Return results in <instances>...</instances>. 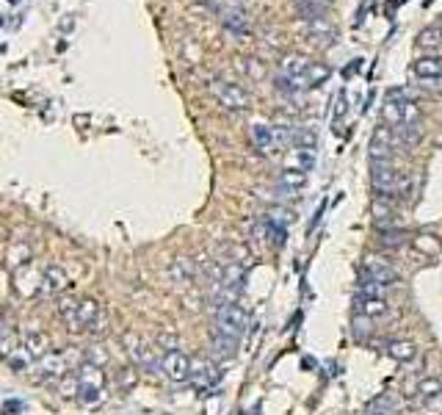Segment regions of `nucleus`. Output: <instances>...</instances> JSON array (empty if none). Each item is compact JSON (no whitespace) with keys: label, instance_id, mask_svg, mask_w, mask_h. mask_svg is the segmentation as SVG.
<instances>
[{"label":"nucleus","instance_id":"nucleus-1","mask_svg":"<svg viewBox=\"0 0 442 415\" xmlns=\"http://www.w3.org/2000/svg\"><path fill=\"white\" fill-rule=\"evenodd\" d=\"M381 117L387 122V128H417V105L410 100V95L404 89H390L387 100L381 105Z\"/></svg>","mask_w":442,"mask_h":415},{"label":"nucleus","instance_id":"nucleus-2","mask_svg":"<svg viewBox=\"0 0 442 415\" xmlns=\"http://www.w3.org/2000/svg\"><path fill=\"white\" fill-rule=\"evenodd\" d=\"M105 324H108V321H105V313H102L100 302L92 299V296L78 299L75 316L66 321L69 332H92V335H105V329H108Z\"/></svg>","mask_w":442,"mask_h":415},{"label":"nucleus","instance_id":"nucleus-3","mask_svg":"<svg viewBox=\"0 0 442 415\" xmlns=\"http://www.w3.org/2000/svg\"><path fill=\"white\" fill-rule=\"evenodd\" d=\"M249 327V313L241 302H232V305H224L221 310H216V332L213 335H221L227 341H235L241 344L244 332Z\"/></svg>","mask_w":442,"mask_h":415},{"label":"nucleus","instance_id":"nucleus-4","mask_svg":"<svg viewBox=\"0 0 442 415\" xmlns=\"http://www.w3.org/2000/svg\"><path fill=\"white\" fill-rule=\"evenodd\" d=\"M75 380H78V399L86 407H95L100 402H105V374H102V368L80 363L75 368Z\"/></svg>","mask_w":442,"mask_h":415},{"label":"nucleus","instance_id":"nucleus-5","mask_svg":"<svg viewBox=\"0 0 442 415\" xmlns=\"http://www.w3.org/2000/svg\"><path fill=\"white\" fill-rule=\"evenodd\" d=\"M69 363L64 351H47L44 357L33 360L31 366V380L33 382H59L64 374H69Z\"/></svg>","mask_w":442,"mask_h":415},{"label":"nucleus","instance_id":"nucleus-6","mask_svg":"<svg viewBox=\"0 0 442 415\" xmlns=\"http://www.w3.org/2000/svg\"><path fill=\"white\" fill-rule=\"evenodd\" d=\"M210 95L227 111H246L252 105V97L246 95V89H241L232 81H210Z\"/></svg>","mask_w":442,"mask_h":415},{"label":"nucleus","instance_id":"nucleus-7","mask_svg":"<svg viewBox=\"0 0 442 415\" xmlns=\"http://www.w3.org/2000/svg\"><path fill=\"white\" fill-rule=\"evenodd\" d=\"M125 344L130 346V357L136 360V366L141 368V371H147V374H160V354L153 344H147V341H141V338H136V335H127Z\"/></svg>","mask_w":442,"mask_h":415},{"label":"nucleus","instance_id":"nucleus-8","mask_svg":"<svg viewBox=\"0 0 442 415\" xmlns=\"http://www.w3.org/2000/svg\"><path fill=\"white\" fill-rule=\"evenodd\" d=\"M417 407L423 415H442V380L423 377L417 382Z\"/></svg>","mask_w":442,"mask_h":415},{"label":"nucleus","instance_id":"nucleus-9","mask_svg":"<svg viewBox=\"0 0 442 415\" xmlns=\"http://www.w3.org/2000/svg\"><path fill=\"white\" fill-rule=\"evenodd\" d=\"M189 368L191 360L186 351H163L160 357V374L169 380V382H186L189 380Z\"/></svg>","mask_w":442,"mask_h":415},{"label":"nucleus","instance_id":"nucleus-10","mask_svg":"<svg viewBox=\"0 0 442 415\" xmlns=\"http://www.w3.org/2000/svg\"><path fill=\"white\" fill-rule=\"evenodd\" d=\"M189 380L196 390H208L219 382V366L216 360H205V357H193L189 368Z\"/></svg>","mask_w":442,"mask_h":415},{"label":"nucleus","instance_id":"nucleus-11","mask_svg":"<svg viewBox=\"0 0 442 415\" xmlns=\"http://www.w3.org/2000/svg\"><path fill=\"white\" fill-rule=\"evenodd\" d=\"M362 277L365 280H374L379 286L390 288L398 280V271L393 263H387L384 257H365V266H362Z\"/></svg>","mask_w":442,"mask_h":415},{"label":"nucleus","instance_id":"nucleus-12","mask_svg":"<svg viewBox=\"0 0 442 415\" xmlns=\"http://www.w3.org/2000/svg\"><path fill=\"white\" fill-rule=\"evenodd\" d=\"M69 288V277L64 274V269L59 266H47L44 271H42V283H39V296H59Z\"/></svg>","mask_w":442,"mask_h":415},{"label":"nucleus","instance_id":"nucleus-13","mask_svg":"<svg viewBox=\"0 0 442 415\" xmlns=\"http://www.w3.org/2000/svg\"><path fill=\"white\" fill-rule=\"evenodd\" d=\"M20 344H23V349L28 351L31 360H39V357H44L47 351H53L50 349V338H47V332L39 329V327H28V329L23 332Z\"/></svg>","mask_w":442,"mask_h":415},{"label":"nucleus","instance_id":"nucleus-14","mask_svg":"<svg viewBox=\"0 0 442 415\" xmlns=\"http://www.w3.org/2000/svg\"><path fill=\"white\" fill-rule=\"evenodd\" d=\"M414 78L423 81L426 86H440L442 81V59L440 56H426V59H417L412 66Z\"/></svg>","mask_w":442,"mask_h":415},{"label":"nucleus","instance_id":"nucleus-15","mask_svg":"<svg viewBox=\"0 0 442 415\" xmlns=\"http://www.w3.org/2000/svg\"><path fill=\"white\" fill-rule=\"evenodd\" d=\"M374 186H376V192H381V194L398 192L401 175L390 166V160H374Z\"/></svg>","mask_w":442,"mask_h":415},{"label":"nucleus","instance_id":"nucleus-16","mask_svg":"<svg viewBox=\"0 0 442 415\" xmlns=\"http://www.w3.org/2000/svg\"><path fill=\"white\" fill-rule=\"evenodd\" d=\"M169 280L180 288L193 286V283L199 280V277H196V263H193L191 257H174V260L169 263Z\"/></svg>","mask_w":442,"mask_h":415},{"label":"nucleus","instance_id":"nucleus-17","mask_svg":"<svg viewBox=\"0 0 442 415\" xmlns=\"http://www.w3.org/2000/svg\"><path fill=\"white\" fill-rule=\"evenodd\" d=\"M393 144H395V136H393V128H379L371 139V158L374 160H390L393 156Z\"/></svg>","mask_w":442,"mask_h":415},{"label":"nucleus","instance_id":"nucleus-18","mask_svg":"<svg viewBox=\"0 0 442 415\" xmlns=\"http://www.w3.org/2000/svg\"><path fill=\"white\" fill-rule=\"evenodd\" d=\"M354 310H357L359 316H365V319H379V316L387 313V302H384V296H365V293H357Z\"/></svg>","mask_w":442,"mask_h":415},{"label":"nucleus","instance_id":"nucleus-19","mask_svg":"<svg viewBox=\"0 0 442 415\" xmlns=\"http://www.w3.org/2000/svg\"><path fill=\"white\" fill-rule=\"evenodd\" d=\"M307 66H310V59H307V56H301V53H290V56H285L282 59V78L293 81V86L299 89V81H301V75L307 72Z\"/></svg>","mask_w":442,"mask_h":415},{"label":"nucleus","instance_id":"nucleus-20","mask_svg":"<svg viewBox=\"0 0 442 415\" xmlns=\"http://www.w3.org/2000/svg\"><path fill=\"white\" fill-rule=\"evenodd\" d=\"M277 186H280V192H285L287 197H293V194L301 192V189L307 186V172H301V169H293V166H287L282 175H280Z\"/></svg>","mask_w":442,"mask_h":415},{"label":"nucleus","instance_id":"nucleus-21","mask_svg":"<svg viewBox=\"0 0 442 415\" xmlns=\"http://www.w3.org/2000/svg\"><path fill=\"white\" fill-rule=\"evenodd\" d=\"M329 75H332V69L326 64H318V62H310L307 66V72L301 75V81H299V89H316L321 83H326L329 81Z\"/></svg>","mask_w":442,"mask_h":415},{"label":"nucleus","instance_id":"nucleus-22","mask_svg":"<svg viewBox=\"0 0 442 415\" xmlns=\"http://www.w3.org/2000/svg\"><path fill=\"white\" fill-rule=\"evenodd\" d=\"M252 141L257 144V150H260V153H277V144H274V130H271V125L254 122L252 125Z\"/></svg>","mask_w":442,"mask_h":415},{"label":"nucleus","instance_id":"nucleus-23","mask_svg":"<svg viewBox=\"0 0 442 415\" xmlns=\"http://www.w3.org/2000/svg\"><path fill=\"white\" fill-rule=\"evenodd\" d=\"M221 23L227 25V31H232V33L249 31V20H246V14H244L241 8H227V11L221 14Z\"/></svg>","mask_w":442,"mask_h":415},{"label":"nucleus","instance_id":"nucleus-24","mask_svg":"<svg viewBox=\"0 0 442 415\" xmlns=\"http://www.w3.org/2000/svg\"><path fill=\"white\" fill-rule=\"evenodd\" d=\"M114 382H117V387H119L122 393H127V390H133V387L138 385V374H136L133 366H119V368L114 371Z\"/></svg>","mask_w":442,"mask_h":415},{"label":"nucleus","instance_id":"nucleus-25","mask_svg":"<svg viewBox=\"0 0 442 415\" xmlns=\"http://www.w3.org/2000/svg\"><path fill=\"white\" fill-rule=\"evenodd\" d=\"M390 357L398 360V363H410L417 357V346L412 341H393L390 344Z\"/></svg>","mask_w":442,"mask_h":415},{"label":"nucleus","instance_id":"nucleus-26","mask_svg":"<svg viewBox=\"0 0 442 415\" xmlns=\"http://www.w3.org/2000/svg\"><path fill=\"white\" fill-rule=\"evenodd\" d=\"M83 363L86 366H95V368H105L108 366V351L102 349L100 344H89L83 349Z\"/></svg>","mask_w":442,"mask_h":415},{"label":"nucleus","instance_id":"nucleus-27","mask_svg":"<svg viewBox=\"0 0 442 415\" xmlns=\"http://www.w3.org/2000/svg\"><path fill=\"white\" fill-rule=\"evenodd\" d=\"M293 219H296V214H293V211H287V208H271V211H268V216H265V222L274 224V227H280V230L290 227Z\"/></svg>","mask_w":442,"mask_h":415},{"label":"nucleus","instance_id":"nucleus-28","mask_svg":"<svg viewBox=\"0 0 442 415\" xmlns=\"http://www.w3.org/2000/svg\"><path fill=\"white\" fill-rule=\"evenodd\" d=\"M235 349H238L235 341H227L221 335H213V360H229L235 354Z\"/></svg>","mask_w":442,"mask_h":415},{"label":"nucleus","instance_id":"nucleus-29","mask_svg":"<svg viewBox=\"0 0 442 415\" xmlns=\"http://www.w3.org/2000/svg\"><path fill=\"white\" fill-rule=\"evenodd\" d=\"M56 390L61 399H78V380H75V371L64 374L61 380L56 382Z\"/></svg>","mask_w":442,"mask_h":415},{"label":"nucleus","instance_id":"nucleus-30","mask_svg":"<svg viewBox=\"0 0 442 415\" xmlns=\"http://www.w3.org/2000/svg\"><path fill=\"white\" fill-rule=\"evenodd\" d=\"M17 349H20V335H17V332L8 327V329L0 335V357L6 360L8 354H14Z\"/></svg>","mask_w":442,"mask_h":415},{"label":"nucleus","instance_id":"nucleus-31","mask_svg":"<svg viewBox=\"0 0 442 415\" xmlns=\"http://www.w3.org/2000/svg\"><path fill=\"white\" fill-rule=\"evenodd\" d=\"M8 263H11V269H25V266H31V247H25V244H20L17 250L11 247Z\"/></svg>","mask_w":442,"mask_h":415},{"label":"nucleus","instance_id":"nucleus-32","mask_svg":"<svg viewBox=\"0 0 442 415\" xmlns=\"http://www.w3.org/2000/svg\"><path fill=\"white\" fill-rule=\"evenodd\" d=\"M417 45H420V47H440L442 28H423V31L417 33Z\"/></svg>","mask_w":442,"mask_h":415},{"label":"nucleus","instance_id":"nucleus-33","mask_svg":"<svg viewBox=\"0 0 442 415\" xmlns=\"http://www.w3.org/2000/svg\"><path fill=\"white\" fill-rule=\"evenodd\" d=\"M6 363H8L11 368H17V371H25L33 360L28 357V351L23 349V344H20V349L14 351V354H8V357H6Z\"/></svg>","mask_w":442,"mask_h":415},{"label":"nucleus","instance_id":"nucleus-34","mask_svg":"<svg viewBox=\"0 0 442 415\" xmlns=\"http://www.w3.org/2000/svg\"><path fill=\"white\" fill-rule=\"evenodd\" d=\"M75 310H78V296L66 293V296H61V299H59V316H61L64 321L72 319V316H75Z\"/></svg>","mask_w":442,"mask_h":415},{"label":"nucleus","instance_id":"nucleus-35","mask_svg":"<svg viewBox=\"0 0 442 415\" xmlns=\"http://www.w3.org/2000/svg\"><path fill=\"white\" fill-rule=\"evenodd\" d=\"M362 415H393V407H390V402L381 396V399H376V402H374Z\"/></svg>","mask_w":442,"mask_h":415},{"label":"nucleus","instance_id":"nucleus-36","mask_svg":"<svg viewBox=\"0 0 442 415\" xmlns=\"http://www.w3.org/2000/svg\"><path fill=\"white\" fill-rule=\"evenodd\" d=\"M158 344L163 346V351H177L180 349V341H177V335H174V332H160Z\"/></svg>","mask_w":442,"mask_h":415},{"label":"nucleus","instance_id":"nucleus-37","mask_svg":"<svg viewBox=\"0 0 442 415\" xmlns=\"http://www.w3.org/2000/svg\"><path fill=\"white\" fill-rule=\"evenodd\" d=\"M374 214H376V222H379L381 227L390 222V216H393V211H390L384 202H376V205H374Z\"/></svg>","mask_w":442,"mask_h":415},{"label":"nucleus","instance_id":"nucleus-38","mask_svg":"<svg viewBox=\"0 0 442 415\" xmlns=\"http://www.w3.org/2000/svg\"><path fill=\"white\" fill-rule=\"evenodd\" d=\"M6 329H8V324H6V319H3V313H0V335H3Z\"/></svg>","mask_w":442,"mask_h":415},{"label":"nucleus","instance_id":"nucleus-39","mask_svg":"<svg viewBox=\"0 0 442 415\" xmlns=\"http://www.w3.org/2000/svg\"><path fill=\"white\" fill-rule=\"evenodd\" d=\"M301 3H307V0H301Z\"/></svg>","mask_w":442,"mask_h":415},{"label":"nucleus","instance_id":"nucleus-40","mask_svg":"<svg viewBox=\"0 0 442 415\" xmlns=\"http://www.w3.org/2000/svg\"><path fill=\"white\" fill-rule=\"evenodd\" d=\"M440 28H442V25H440Z\"/></svg>","mask_w":442,"mask_h":415},{"label":"nucleus","instance_id":"nucleus-41","mask_svg":"<svg viewBox=\"0 0 442 415\" xmlns=\"http://www.w3.org/2000/svg\"><path fill=\"white\" fill-rule=\"evenodd\" d=\"M0 415H3V413H0Z\"/></svg>","mask_w":442,"mask_h":415}]
</instances>
